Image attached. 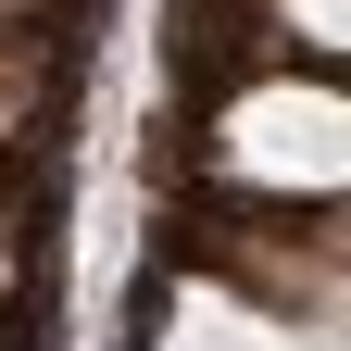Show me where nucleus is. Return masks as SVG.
I'll list each match as a JSON object with an SVG mask.
<instances>
[{"instance_id":"3","label":"nucleus","mask_w":351,"mask_h":351,"mask_svg":"<svg viewBox=\"0 0 351 351\" xmlns=\"http://www.w3.org/2000/svg\"><path fill=\"white\" fill-rule=\"evenodd\" d=\"M263 25H276L301 63H339L351 51V0H263Z\"/></svg>"},{"instance_id":"2","label":"nucleus","mask_w":351,"mask_h":351,"mask_svg":"<svg viewBox=\"0 0 351 351\" xmlns=\"http://www.w3.org/2000/svg\"><path fill=\"white\" fill-rule=\"evenodd\" d=\"M151 351H339V326H314V314H276V301H251L239 276H176V301H163V326H151Z\"/></svg>"},{"instance_id":"1","label":"nucleus","mask_w":351,"mask_h":351,"mask_svg":"<svg viewBox=\"0 0 351 351\" xmlns=\"http://www.w3.org/2000/svg\"><path fill=\"white\" fill-rule=\"evenodd\" d=\"M351 176V101H339V63H276L213 101L201 125V189L213 201H263V213H301V201H339Z\"/></svg>"}]
</instances>
